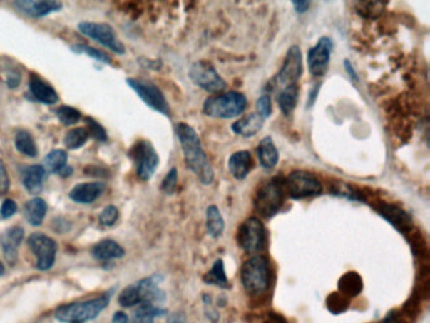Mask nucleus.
<instances>
[{"label":"nucleus","instance_id":"nucleus-1","mask_svg":"<svg viewBox=\"0 0 430 323\" xmlns=\"http://www.w3.org/2000/svg\"><path fill=\"white\" fill-rule=\"evenodd\" d=\"M175 133L180 139L185 167L196 175L203 186L213 185L215 180L213 167L202 148L201 139L196 130L185 123H178L175 126Z\"/></svg>","mask_w":430,"mask_h":323},{"label":"nucleus","instance_id":"nucleus-2","mask_svg":"<svg viewBox=\"0 0 430 323\" xmlns=\"http://www.w3.org/2000/svg\"><path fill=\"white\" fill-rule=\"evenodd\" d=\"M247 108V99L239 91L217 93L205 100L203 114L215 119H234L242 116Z\"/></svg>","mask_w":430,"mask_h":323},{"label":"nucleus","instance_id":"nucleus-3","mask_svg":"<svg viewBox=\"0 0 430 323\" xmlns=\"http://www.w3.org/2000/svg\"><path fill=\"white\" fill-rule=\"evenodd\" d=\"M113 296V290L105 293L101 297L86 302L70 303L57 308L55 317L65 323H83L95 319L100 313L109 306Z\"/></svg>","mask_w":430,"mask_h":323},{"label":"nucleus","instance_id":"nucleus-4","mask_svg":"<svg viewBox=\"0 0 430 323\" xmlns=\"http://www.w3.org/2000/svg\"><path fill=\"white\" fill-rule=\"evenodd\" d=\"M284 187L285 185L283 180L279 177L262 183V186L257 188L254 198L256 212L264 219H272V216L278 214L285 198Z\"/></svg>","mask_w":430,"mask_h":323},{"label":"nucleus","instance_id":"nucleus-5","mask_svg":"<svg viewBox=\"0 0 430 323\" xmlns=\"http://www.w3.org/2000/svg\"><path fill=\"white\" fill-rule=\"evenodd\" d=\"M269 264L262 255L250 257L241 268V283L251 296L262 294L269 288Z\"/></svg>","mask_w":430,"mask_h":323},{"label":"nucleus","instance_id":"nucleus-6","mask_svg":"<svg viewBox=\"0 0 430 323\" xmlns=\"http://www.w3.org/2000/svg\"><path fill=\"white\" fill-rule=\"evenodd\" d=\"M135 165L136 175L143 181H149L158 168L159 155L148 140H138L129 152Z\"/></svg>","mask_w":430,"mask_h":323},{"label":"nucleus","instance_id":"nucleus-7","mask_svg":"<svg viewBox=\"0 0 430 323\" xmlns=\"http://www.w3.org/2000/svg\"><path fill=\"white\" fill-rule=\"evenodd\" d=\"M293 200L313 198L322 193V185L316 175L307 170H293L284 182Z\"/></svg>","mask_w":430,"mask_h":323},{"label":"nucleus","instance_id":"nucleus-8","mask_svg":"<svg viewBox=\"0 0 430 323\" xmlns=\"http://www.w3.org/2000/svg\"><path fill=\"white\" fill-rule=\"evenodd\" d=\"M126 83L149 108L158 111L167 118H170L168 101L157 85L147 80H138V78H128Z\"/></svg>","mask_w":430,"mask_h":323},{"label":"nucleus","instance_id":"nucleus-9","mask_svg":"<svg viewBox=\"0 0 430 323\" xmlns=\"http://www.w3.org/2000/svg\"><path fill=\"white\" fill-rule=\"evenodd\" d=\"M267 240L265 226L257 217L245 220L237 231V242L246 252H262Z\"/></svg>","mask_w":430,"mask_h":323},{"label":"nucleus","instance_id":"nucleus-10","mask_svg":"<svg viewBox=\"0 0 430 323\" xmlns=\"http://www.w3.org/2000/svg\"><path fill=\"white\" fill-rule=\"evenodd\" d=\"M78 31L88 39L96 41L116 55H123L126 52L124 44L116 37L114 29L105 23L82 22L78 24Z\"/></svg>","mask_w":430,"mask_h":323},{"label":"nucleus","instance_id":"nucleus-11","mask_svg":"<svg viewBox=\"0 0 430 323\" xmlns=\"http://www.w3.org/2000/svg\"><path fill=\"white\" fill-rule=\"evenodd\" d=\"M190 77L197 86L208 93H221L226 88L225 80L208 61L195 62L190 70Z\"/></svg>","mask_w":430,"mask_h":323},{"label":"nucleus","instance_id":"nucleus-12","mask_svg":"<svg viewBox=\"0 0 430 323\" xmlns=\"http://www.w3.org/2000/svg\"><path fill=\"white\" fill-rule=\"evenodd\" d=\"M303 72V62H302V52L300 46H292L289 48L284 63L278 75L274 80L277 86H280V90L287 88L289 85H295L300 80Z\"/></svg>","mask_w":430,"mask_h":323},{"label":"nucleus","instance_id":"nucleus-13","mask_svg":"<svg viewBox=\"0 0 430 323\" xmlns=\"http://www.w3.org/2000/svg\"><path fill=\"white\" fill-rule=\"evenodd\" d=\"M28 245L37 257V268L39 270H48L53 267L57 255V244L55 240L43 234L36 232L28 237Z\"/></svg>","mask_w":430,"mask_h":323},{"label":"nucleus","instance_id":"nucleus-14","mask_svg":"<svg viewBox=\"0 0 430 323\" xmlns=\"http://www.w3.org/2000/svg\"><path fill=\"white\" fill-rule=\"evenodd\" d=\"M333 42L329 37H321L316 46L308 51L307 62L309 72L314 77H322L326 75L331 55H332Z\"/></svg>","mask_w":430,"mask_h":323},{"label":"nucleus","instance_id":"nucleus-15","mask_svg":"<svg viewBox=\"0 0 430 323\" xmlns=\"http://www.w3.org/2000/svg\"><path fill=\"white\" fill-rule=\"evenodd\" d=\"M13 6L19 13L32 18L46 17L63 8L57 0H18Z\"/></svg>","mask_w":430,"mask_h":323},{"label":"nucleus","instance_id":"nucleus-16","mask_svg":"<svg viewBox=\"0 0 430 323\" xmlns=\"http://www.w3.org/2000/svg\"><path fill=\"white\" fill-rule=\"evenodd\" d=\"M162 280H163V277L155 274V275H152V277L136 283V289L139 292V297H140V304L149 303V304L158 306L159 303H163L165 301V294H164L163 290L159 288Z\"/></svg>","mask_w":430,"mask_h":323},{"label":"nucleus","instance_id":"nucleus-17","mask_svg":"<svg viewBox=\"0 0 430 323\" xmlns=\"http://www.w3.org/2000/svg\"><path fill=\"white\" fill-rule=\"evenodd\" d=\"M105 191V183L103 182H90L81 183L72 188L70 198L77 203H93L98 200Z\"/></svg>","mask_w":430,"mask_h":323},{"label":"nucleus","instance_id":"nucleus-18","mask_svg":"<svg viewBox=\"0 0 430 323\" xmlns=\"http://www.w3.org/2000/svg\"><path fill=\"white\" fill-rule=\"evenodd\" d=\"M23 236H24V231L22 227L14 226V227L8 229L0 237L3 252H4V257L8 263H16V257H18V247L22 242Z\"/></svg>","mask_w":430,"mask_h":323},{"label":"nucleus","instance_id":"nucleus-19","mask_svg":"<svg viewBox=\"0 0 430 323\" xmlns=\"http://www.w3.org/2000/svg\"><path fill=\"white\" fill-rule=\"evenodd\" d=\"M230 173L237 181L245 180L252 168V157L249 150H239L231 154L227 162Z\"/></svg>","mask_w":430,"mask_h":323},{"label":"nucleus","instance_id":"nucleus-20","mask_svg":"<svg viewBox=\"0 0 430 323\" xmlns=\"http://www.w3.org/2000/svg\"><path fill=\"white\" fill-rule=\"evenodd\" d=\"M256 154L259 162L264 170H272L278 165L279 152L278 148L272 142V137L262 138V142L259 143L256 148Z\"/></svg>","mask_w":430,"mask_h":323},{"label":"nucleus","instance_id":"nucleus-21","mask_svg":"<svg viewBox=\"0 0 430 323\" xmlns=\"http://www.w3.org/2000/svg\"><path fill=\"white\" fill-rule=\"evenodd\" d=\"M29 91L33 98L46 105H53L58 101V93H56L55 88L51 85L44 83L43 80L32 77L29 81Z\"/></svg>","mask_w":430,"mask_h":323},{"label":"nucleus","instance_id":"nucleus-22","mask_svg":"<svg viewBox=\"0 0 430 323\" xmlns=\"http://www.w3.org/2000/svg\"><path fill=\"white\" fill-rule=\"evenodd\" d=\"M44 177H46L44 167L39 165H29L23 170V185L29 193L37 195L43 188Z\"/></svg>","mask_w":430,"mask_h":323},{"label":"nucleus","instance_id":"nucleus-23","mask_svg":"<svg viewBox=\"0 0 430 323\" xmlns=\"http://www.w3.org/2000/svg\"><path fill=\"white\" fill-rule=\"evenodd\" d=\"M262 126H264V119L262 116H259L257 114H250V116H244L239 121H235L231 129L237 135L251 138L260 132Z\"/></svg>","mask_w":430,"mask_h":323},{"label":"nucleus","instance_id":"nucleus-24","mask_svg":"<svg viewBox=\"0 0 430 323\" xmlns=\"http://www.w3.org/2000/svg\"><path fill=\"white\" fill-rule=\"evenodd\" d=\"M47 203L42 198H32L27 201L23 208V214L29 224L32 226H39L43 222L46 214H47Z\"/></svg>","mask_w":430,"mask_h":323},{"label":"nucleus","instance_id":"nucleus-25","mask_svg":"<svg viewBox=\"0 0 430 323\" xmlns=\"http://www.w3.org/2000/svg\"><path fill=\"white\" fill-rule=\"evenodd\" d=\"M298 96H300L298 83L289 85L279 91L277 99H278L280 111L283 113L284 116H289L295 111L297 103H298Z\"/></svg>","mask_w":430,"mask_h":323},{"label":"nucleus","instance_id":"nucleus-26","mask_svg":"<svg viewBox=\"0 0 430 323\" xmlns=\"http://www.w3.org/2000/svg\"><path fill=\"white\" fill-rule=\"evenodd\" d=\"M126 250L120 247L119 244L114 240L100 241L93 247V257L98 260H111V259H119L124 257Z\"/></svg>","mask_w":430,"mask_h":323},{"label":"nucleus","instance_id":"nucleus-27","mask_svg":"<svg viewBox=\"0 0 430 323\" xmlns=\"http://www.w3.org/2000/svg\"><path fill=\"white\" fill-rule=\"evenodd\" d=\"M206 227H208V235L213 239L220 237L225 230V220L217 206L215 205L208 206L206 210Z\"/></svg>","mask_w":430,"mask_h":323},{"label":"nucleus","instance_id":"nucleus-28","mask_svg":"<svg viewBox=\"0 0 430 323\" xmlns=\"http://www.w3.org/2000/svg\"><path fill=\"white\" fill-rule=\"evenodd\" d=\"M203 282L206 284L216 285L221 289L230 288L229 280H227L226 272H225V264H223L221 259H218L215 262L211 270L203 277Z\"/></svg>","mask_w":430,"mask_h":323},{"label":"nucleus","instance_id":"nucleus-29","mask_svg":"<svg viewBox=\"0 0 430 323\" xmlns=\"http://www.w3.org/2000/svg\"><path fill=\"white\" fill-rule=\"evenodd\" d=\"M165 312L167 311H164L160 307L149 304V303H142L134 312L133 323H153L154 318L163 316Z\"/></svg>","mask_w":430,"mask_h":323},{"label":"nucleus","instance_id":"nucleus-30","mask_svg":"<svg viewBox=\"0 0 430 323\" xmlns=\"http://www.w3.org/2000/svg\"><path fill=\"white\" fill-rule=\"evenodd\" d=\"M67 158H68V155L65 150L55 149V150L49 152L47 157L44 158V170L60 175L61 172L67 167Z\"/></svg>","mask_w":430,"mask_h":323},{"label":"nucleus","instance_id":"nucleus-31","mask_svg":"<svg viewBox=\"0 0 430 323\" xmlns=\"http://www.w3.org/2000/svg\"><path fill=\"white\" fill-rule=\"evenodd\" d=\"M338 287H339V290H341L342 294L351 297L357 296L362 289V280H361L359 275L352 272V273L343 275L341 280H339V283H338Z\"/></svg>","mask_w":430,"mask_h":323},{"label":"nucleus","instance_id":"nucleus-32","mask_svg":"<svg viewBox=\"0 0 430 323\" xmlns=\"http://www.w3.org/2000/svg\"><path fill=\"white\" fill-rule=\"evenodd\" d=\"M16 148L18 149V152L34 158L37 157L39 154V149L36 143L33 140L32 135L26 130H21V132L16 133Z\"/></svg>","mask_w":430,"mask_h":323},{"label":"nucleus","instance_id":"nucleus-33","mask_svg":"<svg viewBox=\"0 0 430 323\" xmlns=\"http://www.w3.org/2000/svg\"><path fill=\"white\" fill-rule=\"evenodd\" d=\"M380 214L384 215V217H387L392 225H395L401 231L405 230V227L410 224L408 215L394 206H389V205L384 206Z\"/></svg>","mask_w":430,"mask_h":323},{"label":"nucleus","instance_id":"nucleus-34","mask_svg":"<svg viewBox=\"0 0 430 323\" xmlns=\"http://www.w3.org/2000/svg\"><path fill=\"white\" fill-rule=\"evenodd\" d=\"M90 135L86 129L83 128H77L73 129L71 132L67 133L65 137V145L68 149H78L83 147Z\"/></svg>","mask_w":430,"mask_h":323},{"label":"nucleus","instance_id":"nucleus-35","mask_svg":"<svg viewBox=\"0 0 430 323\" xmlns=\"http://www.w3.org/2000/svg\"><path fill=\"white\" fill-rule=\"evenodd\" d=\"M56 114L58 121L66 126L73 125L78 121H81V113L78 110L72 108V106H61L58 109L56 110Z\"/></svg>","mask_w":430,"mask_h":323},{"label":"nucleus","instance_id":"nucleus-36","mask_svg":"<svg viewBox=\"0 0 430 323\" xmlns=\"http://www.w3.org/2000/svg\"><path fill=\"white\" fill-rule=\"evenodd\" d=\"M72 51H73L75 53H81V55L88 56V57L95 58V60L98 61V62H103V63H106V65H111V58H110L109 56L106 55L105 52H103V51L91 48V47L85 46V44H76V46L72 47Z\"/></svg>","mask_w":430,"mask_h":323},{"label":"nucleus","instance_id":"nucleus-37","mask_svg":"<svg viewBox=\"0 0 430 323\" xmlns=\"http://www.w3.org/2000/svg\"><path fill=\"white\" fill-rule=\"evenodd\" d=\"M119 303L120 306L126 307V308L140 304V297H139V292L136 289L135 284L129 285L121 292Z\"/></svg>","mask_w":430,"mask_h":323},{"label":"nucleus","instance_id":"nucleus-38","mask_svg":"<svg viewBox=\"0 0 430 323\" xmlns=\"http://www.w3.org/2000/svg\"><path fill=\"white\" fill-rule=\"evenodd\" d=\"M256 110H257V116H262V119L265 121L267 118L272 116V99H270V95L264 93L262 95L257 101H256Z\"/></svg>","mask_w":430,"mask_h":323},{"label":"nucleus","instance_id":"nucleus-39","mask_svg":"<svg viewBox=\"0 0 430 323\" xmlns=\"http://www.w3.org/2000/svg\"><path fill=\"white\" fill-rule=\"evenodd\" d=\"M86 124H88V135H91L93 139H96L98 142H105L108 139L106 132L104 128L98 124V121H93L91 118H86Z\"/></svg>","mask_w":430,"mask_h":323},{"label":"nucleus","instance_id":"nucleus-40","mask_svg":"<svg viewBox=\"0 0 430 323\" xmlns=\"http://www.w3.org/2000/svg\"><path fill=\"white\" fill-rule=\"evenodd\" d=\"M118 219H119V211L115 206H106L98 216L100 224L108 226V227L113 226Z\"/></svg>","mask_w":430,"mask_h":323},{"label":"nucleus","instance_id":"nucleus-41","mask_svg":"<svg viewBox=\"0 0 430 323\" xmlns=\"http://www.w3.org/2000/svg\"><path fill=\"white\" fill-rule=\"evenodd\" d=\"M177 182H178V172H177V168H172L169 170L168 175L164 177L163 182H162V191L167 195L175 193Z\"/></svg>","mask_w":430,"mask_h":323},{"label":"nucleus","instance_id":"nucleus-42","mask_svg":"<svg viewBox=\"0 0 430 323\" xmlns=\"http://www.w3.org/2000/svg\"><path fill=\"white\" fill-rule=\"evenodd\" d=\"M16 210H18L16 203L13 200L8 198L0 206V217L1 219H9V217L16 215Z\"/></svg>","mask_w":430,"mask_h":323},{"label":"nucleus","instance_id":"nucleus-43","mask_svg":"<svg viewBox=\"0 0 430 323\" xmlns=\"http://www.w3.org/2000/svg\"><path fill=\"white\" fill-rule=\"evenodd\" d=\"M11 187V181H9V175L6 172V165L0 160V196H4L9 191Z\"/></svg>","mask_w":430,"mask_h":323},{"label":"nucleus","instance_id":"nucleus-44","mask_svg":"<svg viewBox=\"0 0 430 323\" xmlns=\"http://www.w3.org/2000/svg\"><path fill=\"white\" fill-rule=\"evenodd\" d=\"M297 13H305L311 6V1H293L292 3Z\"/></svg>","mask_w":430,"mask_h":323},{"label":"nucleus","instance_id":"nucleus-45","mask_svg":"<svg viewBox=\"0 0 430 323\" xmlns=\"http://www.w3.org/2000/svg\"><path fill=\"white\" fill-rule=\"evenodd\" d=\"M344 68H346V71L349 73V76L351 77V80L354 83H357L359 81V76H357V73H356L354 67H352V63L349 60L344 61Z\"/></svg>","mask_w":430,"mask_h":323},{"label":"nucleus","instance_id":"nucleus-46","mask_svg":"<svg viewBox=\"0 0 430 323\" xmlns=\"http://www.w3.org/2000/svg\"><path fill=\"white\" fill-rule=\"evenodd\" d=\"M319 86H321V85L317 83L316 86L309 91V95H308V106H312V105L314 104L317 95H318V91H319Z\"/></svg>","mask_w":430,"mask_h":323},{"label":"nucleus","instance_id":"nucleus-47","mask_svg":"<svg viewBox=\"0 0 430 323\" xmlns=\"http://www.w3.org/2000/svg\"><path fill=\"white\" fill-rule=\"evenodd\" d=\"M113 323H129V317L124 312H116L113 317Z\"/></svg>","mask_w":430,"mask_h":323},{"label":"nucleus","instance_id":"nucleus-48","mask_svg":"<svg viewBox=\"0 0 430 323\" xmlns=\"http://www.w3.org/2000/svg\"><path fill=\"white\" fill-rule=\"evenodd\" d=\"M264 323H287L284 321L283 317H280L278 314H274V313H270L269 316H267V319H265V322Z\"/></svg>","mask_w":430,"mask_h":323},{"label":"nucleus","instance_id":"nucleus-49","mask_svg":"<svg viewBox=\"0 0 430 323\" xmlns=\"http://www.w3.org/2000/svg\"><path fill=\"white\" fill-rule=\"evenodd\" d=\"M382 323H398V321H396V316H395L394 313H391V314H389Z\"/></svg>","mask_w":430,"mask_h":323},{"label":"nucleus","instance_id":"nucleus-50","mask_svg":"<svg viewBox=\"0 0 430 323\" xmlns=\"http://www.w3.org/2000/svg\"><path fill=\"white\" fill-rule=\"evenodd\" d=\"M168 323H183L182 322V321H180V319H178V318H170V319H169Z\"/></svg>","mask_w":430,"mask_h":323},{"label":"nucleus","instance_id":"nucleus-51","mask_svg":"<svg viewBox=\"0 0 430 323\" xmlns=\"http://www.w3.org/2000/svg\"><path fill=\"white\" fill-rule=\"evenodd\" d=\"M3 273H4V267L0 264V275H3Z\"/></svg>","mask_w":430,"mask_h":323}]
</instances>
